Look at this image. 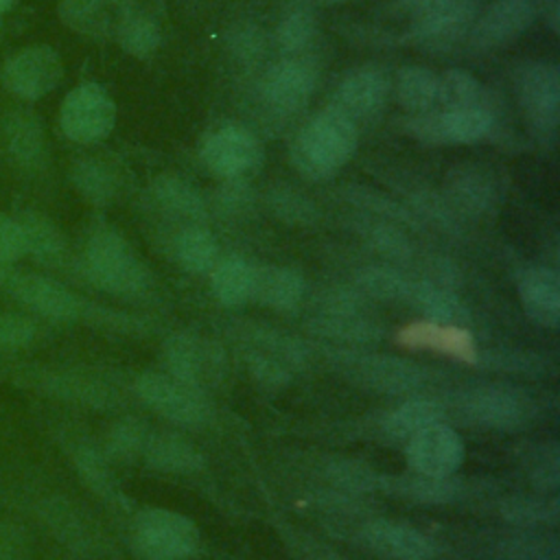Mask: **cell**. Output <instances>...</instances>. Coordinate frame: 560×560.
Returning <instances> with one entry per match:
<instances>
[{"mask_svg": "<svg viewBox=\"0 0 560 560\" xmlns=\"http://www.w3.org/2000/svg\"><path fill=\"white\" fill-rule=\"evenodd\" d=\"M357 142L354 120L330 105L302 127L291 158L295 168L308 179H328L354 155Z\"/></svg>", "mask_w": 560, "mask_h": 560, "instance_id": "1", "label": "cell"}, {"mask_svg": "<svg viewBox=\"0 0 560 560\" xmlns=\"http://www.w3.org/2000/svg\"><path fill=\"white\" fill-rule=\"evenodd\" d=\"M85 262L92 280L112 293L138 295L151 282L142 260L133 254L129 243L112 230L92 234L85 247Z\"/></svg>", "mask_w": 560, "mask_h": 560, "instance_id": "2", "label": "cell"}, {"mask_svg": "<svg viewBox=\"0 0 560 560\" xmlns=\"http://www.w3.org/2000/svg\"><path fill=\"white\" fill-rule=\"evenodd\" d=\"M197 547V525L177 512L151 508L136 521L133 549L140 560H182Z\"/></svg>", "mask_w": 560, "mask_h": 560, "instance_id": "3", "label": "cell"}, {"mask_svg": "<svg viewBox=\"0 0 560 560\" xmlns=\"http://www.w3.org/2000/svg\"><path fill=\"white\" fill-rule=\"evenodd\" d=\"M516 96L540 136H556L560 120V70L549 61L523 63L516 72Z\"/></svg>", "mask_w": 560, "mask_h": 560, "instance_id": "4", "label": "cell"}, {"mask_svg": "<svg viewBox=\"0 0 560 560\" xmlns=\"http://www.w3.org/2000/svg\"><path fill=\"white\" fill-rule=\"evenodd\" d=\"M492 112L488 107L438 109L416 114L407 120V131L429 144H470L486 138L492 129Z\"/></svg>", "mask_w": 560, "mask_h": 560, "instance_id": "5", "label": "cell"}, {"mask_svg": "<svg viewBox=\"0 0 560 560\" xmlns=\"http://www.w3.org/2000/svg\"><path fill=\"white\" fill-rule=\"evenodd\" d=\"M63 133L74 142H96L105 138L116 120L112 96L96 83H83L68 92L59 112Z\"/></svg>", "mask_w": 560, "mask_h": 560, "instance_id": "6", "label": "cell"}, {"mask_svg": "<svg viewBox=\"0 0 560 560\" xmlns=\"http://www.w3.org/2000/svg\"><path fill=\"white\" fill-rule=\"evenodd\" d=\"M138 394L151 409L177 424L197 427L208 418V407L199 389L173 376L147 372L138 378Z\"/></svg>", "mask_w": 560, "mask_h": 560, "instance_id": "7", "label": "cell"}, {"mask_svg": "<svg viewBox=\"0 0 560 560\" xmlns=\"http://www.w3.org/2000/svg\"><path fill=\"white\" fill-rule=\"evenodd\" d=\"M462 407L468 418L492 429H516L527 422L532 413V400L525 392L499 383L468 389L462 398Z\"/></svg>", "mask_w": 560, "mask_h": 560, "instance_id": "8", "label": "cell"}, {"mask_svg": "<svg viewBox=\"0 0 560 560\" xmlns=\"http://www.w3.org/2000/svg\"><path fill=\"white\" fill-rule=\"evenodd\" d=\"M63 77L59 55L50 46H31L9 59L4 68L7 88L22 98H39L55 90Z\"/></svg>", "mask_w": 560, "mask_h": 560, "instance_id": "9", "label": "cell"}, {"mask_svg": "<svg viewBox=\"0 0 560 560\" xmlns=\"http://www.w3.org/2000/svg\"><path fill=\"white\" fill-rule=\"evenodd\" d=\"M407 462L413 472L429 477H451L464 462V442L444 422L427 427L409 438Z\"/></svg>", "mask_w": 560, "mask_h": 560, "instance_id": "10", "label": "cell"}, {"mask_svg": "<svg viewBox=\"0 0 560 560\" xmlns=\"http://www.w3.org/2000/svg\"><path fill=\"white\" fill-rule=\"evenodd\" d=\"M536 4L532 0H494L472 24L470 46L492 50L518 39L534 22Z\"/></svg>", "mask_w": 560, "mask_h": 560, "instance_id": "11", "label": "cell"}, {"mask_svg": "<svg viewBox=\"0 0 560 560\" xmlns=\"http://www.w3.org/2000/svg\"><path fill=\"white\" fill-rule=\"evenodd\" d=\"M203 164L219 177L234 179L260 160L258 140L243 127L225 125L208 136L201 149Z\"/></svg>", "mask_w": 560, "mask_h": 560, "instance_id": "12", "label": "cell"}, {"mask_svg": "<svg viewBox=\"0 0 560 560\" xmlns=\"http://www.w3.org/2000/svg\"><path fill=\"white\" fill-rule=\"evenodd\" d=\"M451 208L464 214H488L501 199V186L490 168L481 164H459L448 171L444 184Z\"/></svg>", "mask_w": 560, "mask_h": 560, "instance_id": "13", "label": "cell"}, {"mask_svg": "<svg viewBox=\"0 0 560 560\" xmlns=\"http://www.w3.org/2000/svg\"><path fill=\"white\" fill-rule=\"evenodd\" d=\"M350 376L365 387L387 392V394H405L413 392L422 385L424 372L420 365L389 357V354H361L350 357L346 363Z\"/></svg>", "mask_w": 560, "mask_h": 560, "instance_id": "14", "label": "cell"}, {"mask_svg": "<svg viewBox=\"0 0 560 560\" xmlns=\"http://www.w3.org/2000/svg\"><path fill=\"white\" fill-rule=\"evenodd\" d=\"M315 88V72L300 59H284L271 66L262 79V98L282 114L302 109Z\"/></svg>", "mask_w": 560, "mask_h": 560, "instance_id": "15", "label": "cell"}, {"mask_svg": "<svg viewBox=\"0 0 560 560\" xmlns=\"http://www.w3.org/2000/svg\"><path fill=\"white\" fill-rule=\"evenodd\" d=\"M363 540L385 560H431L433 556L431 540L405 523L374 521L363 529Z\"/></svg>", "mask_w": 560, "mask_h": 560, "instance_id": "16", "label": "cell"}, {"mask_svg": "<svg viewBox=\"0 0 560 560\" xmlns=\"http://www.w3.org/2000/svg\"><path fill=\"white\" fill-rule=\"evenodd\" d=\"M389 92L387 77L376 68H361L350 72L337 88L335 105L348 118L372 116L381 109Z\"/></svg>", "mask_w": 560, "mask_h": 560, "instance_id": "17", "label": "cell"}, {"mask_svg": "<svg viewBox=\"0 0 560 560\" xmlns=\"http://www.w3.org/2000/svg\"><path fill=\"white\" fill-rule=\"evenodd\" d=\"M518 298L525 313L540 326L556 328L560 322V280L553 269L529 267L518 278Z\"/></svg>", "mask_w": 560, "mask_h": 560, "instance_id": "18", "label": "cell"}, {"mask_svg": "<svg viewBox=\"0 0 560 560\" xmlns=\"http://www.w3.org/2000/svg\"><path fill=\"white\" fill-rule=\"evenodd\" d=\"M475 13L472 2L468 4H453V7H438L427 9L422 13L411 15V37L431 48H444L455 44L464 31L468 28V22Z\"/></svg>", "mask_w": 560, "mask_h": 560, "instance_id": "19", "label": "cell"}, {"mask_svg": "<svg viewBox=\"0 0 560 560\" xmlns=\"http://www.w3.org/2000/svg\"><path fill=\"white\" fill-rule=\"evenodd\" d=\"M11 289L20 302L50 319H72L81 311L79 300L68 289L42 276H18Z\"/></svg>", "mask_w": 560, "mask_h": 560, "instance_id": "20", "label": "cell"}, {"mask_svg": "<svg viewBox=\"0 0 560 560\" xmlns=\"http://www.w3.org/2000/svg\"><path fill=\"white\" fill-rule=\"evenodd\" d=\"M306 282L302 273H298L291 267H278V265H262L254 267V287L252 298H256L260 304H267L271 308H293L304 298Z\"/></svg>", "mask_w": 560, "mask_h": 560, "instance_id": "21", "label": "cell"}, {"mask_svg": "<svg viewBox=\"0 0 560 560\" xmlns=\"http://www.w3.org/2000/svg\"><path fill=\"white\" fill-rule=\"evenodd\" d=\"M164 359L173 372V378L199 387L214 365L210 348L190 335H173L164 343Z\"/></svg>", "mask_w": 560, "mask_h": 560, "instance_id": "22", "label": "cell"}, {"mask_svg": "<svg viewBox=\"0 0 560 560\" xmlns=\"http://www.w3.org/2000/svg\"><path fill=\"white\" fill-rule=\"evenodd\" d=\"M405 302L411 304L418 313H422L431 324H457L466 317V311L459 304V300L435 282L411 280Z\"/></svg>", "mask_w": 560, "mask_h": 560, "instance_id": "23", "label": "cell"}, {"mask_svg": "<svg viewBox=\"0 0 560 560\" xmlns=\"http://www.w3.org/2000/svg\"><path fill=\"white\" fill-rule=\"evenodd\" d=\"M394 90L398 105L411 116L427 114L438 105V74L424 66L400 68Z\"/></svg>", "mask_w": 560, "mask_h": 560, "instance_id": "24", "label": "cell"}, {"mask_svg": "<svg viewBox=\"0 0 560 560\" xmlns=\"http://www.w3.org/2000/svg\"><path fill=\"white\" fill-rule=\"evenodd\" d=\"M254 265L241 256H225L212 267V291L225 306H241L252 300Z\"/></svg>", "mask_w": 560, "mask_h": 560, "instance_id": "25", "label": "cell"}, {"mask_svg": "<svg viewBox=\"0 0 560 560\" xmlns=\"http://www.w3.org/2000/svg\"><path fill=\"white\" fill-rule=\"evenodd\" d=\"M144 457L168 472H195L203 466L201 453L179 435H151Z\"/></svg>", "mask_w": 560, "mask_h": 560, "instance_id": "26", "label": "cell"}, {"mask_svg": "<svg viewBox=\"0 0 560 560\" xmlns=\"http://www.w3.org/2000/svg\"><path fill=\"white\" fill-rule=\"evenodd\" d=\"M175 256L186 271L208 273L219 260V245L208 230L192 225L182 230L175 238Z\"/></svg>", "mask_w": 560, "mask_h": 560, "instance_id": "27", "label": "cell"}, {"mask_svg": "<svg viewBox=\"0 0 560 560\" xmlns=\"http://www.w3.org/2000/svg\"><path fill=\"white\" fill-rule=\"evenodd\" d=\"M438 105L442 109L486 107V88L466 70H446L438 77Z\"/></svg>", "mask_w": 560, "mask_h": 560, "instance_id": "28", "label": "cell"}, {"mask_svg": "<svg viewBox=\"0 0 560 560\" xmlns=\"http://www.w3.org/2000/svg\"><path fill=\"white\" fill-rule=\"evenodd\" d=\"M153 197L162 208L175 212L177 217H186L199 221L206 217V203L201 195L182 177L162 175L153 182Z\"/></svg>", "mask_w": 560, "mask_h": 560, "instance_id": "29", "label": "cell"}, {"mask_svg": "<svg viewBox=\"0 0 560 560\" xmlns=\"http://www.w3.org/2000/svg\"><path fill=\"white\" fill-rule=\"evenodd\" d=\"M389 492H398L402 497L427 501V503H444L451 501L457 486L448 477H429V475H409V477H385L378 479Z\"/></svg>", "mask_w": 560, "mask_h": 560, "instance_id": "30", "label": "cell"}, {"mask_svg": "<svg viewBox=\"0 0 560 560\" xmlns=\"http://www.w3.org/2000/svg\"><path fill=\"white\" fill-rule=\"evenodd\" d=\"M444 420V411L438 402L416 398L405 405H400L389 418H387V429L396 438H411L420 433L427 427L440 424Z\"/></svg>", "mask_w": 560, "mask_h": 560, "instance_id": "31", "label": "cell"}, {"mask_svg": "<svg viewBox=\"0 0 560 560\" xmlns=\"http://www.w3.org/2000/svg\"><path fill=\"white\" fill-rule=\"evenodd\" d=\"M4 138H7L9 151L20 162H33L42 153L44 133L37 118H33L31 114H24V112L11 114L4 122Z\"/></svg>", "mask_w": 560, "mask_h": 560, "instance_id": "32", "label": "cell"}, {"mask_svg": "<svg viewBox=\"0 0 560 560\" xmlns=\"http://www.w3.org/2000/svg\"><path fill=\"white\" fill-rule=\"evenodd\" d=\"M72 179L77 188L96 203H105L116 195V175L103 162H96V160L79 162L72 171Z\"/></svg>", "mask_w": 560, "mask_h": 560, "instance_id": "33", "label": "cell"}, {"mask_svg": "<svg viewBox=\"0 0 560 560\" xmlns=\"http://www.w3.org/2000/svg\"><path fill=\"white\" fill-rule=\"evenodd\" d=\"M20 225L26 236V254H35L46 260H52L61 254L63 238L50 221H46L39 214L28 212V214H24Z\"/></svg>", "mask_w": 560, "mask_h": 560, "instance_id": "34", "label": "cell"}, {"mask_svg": "<svg viewBox=\"0 0 560 560\" xmlns=\"http://www.w3.org/2000/svg\"><path fill=\"white\" fill-rule=\"evenodd\" d=\"M409 282V278L392 267H368L359 273V284L363 287V291L381 300L405 302Z\"/></svg>", "mask_w": 560, "mask_h": 560, "instance_id": "35", "label": "cell"}, {"mask_svg": "<svg viewBox=\"0 0 560 560\" xmlns=\"http://www.w3.org/2000/svg\"><path fill=\"white\" fill-rule=\"evenodd\" d=\"M120 44L133 57H149L160 46V31L149 18L136 15L122 22Z\"/></svg>", "mask_w": 560, "mask_h": 560, "instance_id": "36", "label": "cell"}, {"mask_svg": "<svg viewBox=\"0 0 560 560\" xmlns=\"http://www.w3.org/2000/svg\"><path fill=\"white\" fill-rule=\"evenodd\" d=\"M313 33H315V22H313L311 13L293 11L280 22L276 37H278V44L282 50L298 52L308 46V42L313 39Z\"/></svg>", "mask_w": 560, "mask_h": 560, "instance_id": "37", "label": "cell"}, {"mask_svg": "<svg viewBox=\"0 0 560 560\" xmlns=\"http://www.w3.org/2000/svg\"><path fill=\"white\" fill-rule=\"evenodd\" d=\"M271 210L287 223H295V225H304L311 223L315 219V206L300 192L295 190H287V188H278L271 195Z\"/></svg>", "mask_w": 560, "mask_h": 560, "instance_id": "38", "label": "cell"}, {"mask_svg": "<svg viewBox=\"0 0 560 560\" xmlns=\"http://www.w3.org/2000/svg\"><path fill=\"white\" fill-rule=\"evenodd\" d=\"M503 516L518 525H534L553 518L556 503H545L532 497H510L503 501Z\"/></svg>", "mask_w": 560, "mask_h": 560, "instance_id": "39", "label": "cell"}, {"mask_svg": "<svg viewBox=\"0 0 560 560\" xmlns=\"http://www.w3.org/2000/svg\"><path fill=\"white\" fill-rule=\"evenodd\" d=\"M368 238L372 247L389 260H407L411 256V243L400 230L392 225H385V223L372 225L368 232Z\"/></svg>", "mask_w": 560, "mask_h": 560, "instance_id": "40", "label": "cell"}, {"mask_svg": "<svg viewBox=\"0 0 560 560\" xmlns=\"http://www.w3.org/2000/svg\"><path fill=\"white\" fill-rule=\"evenodd\" d=\"M532 464V481L540 490H556L560 481V459H558V446L551 442L547 446H540L534 453Z\"/></svg>", "mask_w": 560, "mask_h": 560, "instance_id": "41", "label": "cell"}, {"mask_svg": "<svg viewBox=\"0 0 560 560\" xmlns=\"http://www.w3.org/2000/svg\"><path fill=\"white\" fill-rule=\"evenodd\" d=\"M328 477L330 481H335L337 486L346 488V490H370L374 486H378V479L370 468L357 464V462H335L328 468Z\"/></svg>", "mask_w": 560, "mask_h": 560, "instance_id": "42", "label": "cell"}, {"mask_svg": "<svg viewBox=\"0 0 560 560\" xmlns=\"http://www.w3.org/2000/svg\"><path fill=\"white\" fill-rule=\"evenodd\" d=\"M26 254V236L20 221L0 214V265H9Z\"/></svg>", "mask_w": 560, "mask_h": 560, "instance_id": "43", "label": "cell"}, {"mask_svg": "<svg viewBox=\"0 0 560 560\" xmlns=\"http://www.w3.org/2000/svg\"><path fill=\"white\" fill-rule=\"evenodd\" d=\"M35 326L24 315H0V348H22L31 343Z\"/></svg>", "mask_w": 560, "mask_h": 560, "instance_id": "44", "label": "cell"}, {"mask_svg": "<svg viewBox=\"0 0 560 560\" xmlns=\"http://www.w3.org/2000/svg\"><path fill=\"white\" fill-rule=\"evenodd\" d=\"M149 438H151V433L142 422L127 420V422L118 424V429L112 435V442L120 453H140V451L144 453Z\"/></svg>", "mask_w": 560, "mask_h": 560, "instance_id": "45", "label": "cell"}, {"mask_svg": "<svg viewBox=\"0 0 560 560\" xmlns=\"http://www.w3.org/2000/svg\"><path fill=\"white\" fill-rule=\"evenodd\" d=\"M26 538L13 523H0V560H24Z\"/></svg>", "mask_w": 560, "mask_h": 560, "instance_id": "46", "label": "cell"}, {"mask_svg": "<svg viewBox=\"0 0 560 560\" xmlns=\"http://www.w3.org/2000/svg\"><path fill=\"white\" fill-rule=\"evenodd\" d=\"M98 7H101V0H61V13L66 15V20H74V22L92 20Z\"/></svg>", "mask_w": 560, "mask_h": 560, "instance_id": "47", "label": "cell"}, {"mask_svg": "<svg viewBox=\"0 0 560 560\" xmlns=\"http://www.w3.org/2000/svg\"><path fill=\"white\" fill-rule=\"evenodd\" d=\"M472 0H402V7L416 15L420 11H427V9H435V7H453V4H468Z\"/></svg>", "mask_w": 560, "mask_h": 560, "instance_id": "48", "label": "cell"}, {"mask_svg": "<svg viewBox=\"0 0 560 560\" xmlns=\"http://www.w3.org/2000/svg\"><path fill=\"white\" fill-rule=\"evenodd\" d=\"M9 278H11L9 265H0V282H4V280H9Z\"/></svg>", "mask_w": 560, "mask_h": 560, "instance_id": "49", "label": "cell"}, {"mask_svg": "<svg viewBox=\"0 0 560 560\" xmlns=\"http://www.w3.org/2000/svg\"><path fill=\"white\" fill-rule=\"evenodd\" d=\"M11 4H13V0H0V13L7 11Z\"/></svg>", "mask_w": 560, "mask_h": 560, "instance_id": "50", "label": "cell"}, {"mask_svg": "<svg viewBox=\"0 0 560 560\" xmlns=\"http://www.w3.org/2000/svg\"><path fill=\"white\" fill-rule=\"evenodd\" d=\"M120 2H122V0H120Z\"/></svg>", "mask_w": 560, "mask_h": 560, "instance_id": "51", "label": "cell"}]
</instances>
